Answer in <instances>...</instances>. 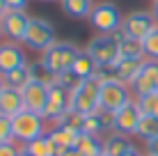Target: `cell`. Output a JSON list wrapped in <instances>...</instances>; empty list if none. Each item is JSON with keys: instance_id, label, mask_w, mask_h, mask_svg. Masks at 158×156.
<instances>
[{"instance_id": "cell-1", "label": "cell", "mask_w": 158, "mask_h": 156, "mask_svg": "<svg viewBox=\"0 0 158 156\" xmlns=\"http://www.w3.org/2000/svg\"><path fill=\"white\" fill-rule=\"evenodd\" d=\"M80 48L73 44V41H55L48 51L41 53V64L53 74V76H62V74L71 71L73 62L78 57Z\"/></svg>"}, {"instance_id": "cell-2", "label": "cell", "mask_w": 158, "mask_h": 156, "mask_svg": "<svg viewBox=\"0 0 158 156\" xmlns=\"http://www.w3.org/2000/svg\"><path fill=\"white\" fill-rule=\"evenodd\" d=\"M12 133H14V140L21 145H28L37 138L46 136V117L39 115V112H32V110H21L16 117H12Z\"/></svg>"}, {"instance_id": "cell-3", "label": "cell", "mask_w": 158, "mask_h": 156, "mask_svg": "<svg viewBox=\"0 0 158 156\" xmlns=\"http://www.w3.org/2000/svg\"><path fill=\"white\" fill-rule=\"evenodd\" d=\"M69 108L80 115H94L101 110V83L96 78L83 80L69 96Z\"/></svg>"}, {"instance_id": "cell-4", "label": "cell", "mask_w": 158, "mask_h": 156, "mask_svg": "<svg viewBox=\"0 0 158 156\" xmlns=\"http://www.w3.org/2000/svg\"><path fill=\"white\" fill-rule=\"evenodd\" d=\"M119 39H122V30L115 35H96L89 39L85 51L94 57V62L99 67H115L122 57L119 53Z\"/></svg>"}, {"instance_id": "cell-5", "label": "cell", "mask_w": 158, "mask_h": 156, "mask_svg": "<svg viewBox=\"0 0 158 156\" xmlns=\"http://www.w3.org/2000/svg\"><path fill=\"white\" fill-rule=\"evenodd\" d=\"M122 23H124V16L119 12V7L110 0L96 2L89 14V25L96 30V35H115L122 30Z\"/></svg>"}, {"instance_id": "cell-6", "label": "cell", "mask_w": 158, "mask_h": 156, "mask_svg": "<svg viewBox=\"0 0 158 156\" xmlns=\"http://www.w3.org/2000/svg\"><path fill=\"white\" fill-rule=\"evenodd\" d=\"M128 103H133V90H131V85L122 83L117 78L101 83V110L115 115L122 108H126Z\"/></svg>"}, {"instance_id": "cell-7", "label": "cell", "mask_w": 158, "mask_h": 156, "mask_svg": "<svg viewBox=\"0 0 158 156\" xmlns=\"http://www.w3.org/2000/svg\"><path fill=\"white\" fill-rule=\"evenodd\" d=\"M55 25L51 21L41 19V16H32L30 19V25H28V32H25V39L23 44L32 48V51H48L53 44H55Z\"/></svg>"}, {"instance_id": "cell-8", "label": "cell", "mask_w": 158, "mask_h": 156, "mask_svg": "<svg viewBox=\"0 0 158 156\" xmlns=\"http://www.w3.org/2000/svg\"><path fill=\"white\" fill-rule=\"evenodd\" d=\"M156 19L151 12H147V9H133L131 14L124 16V23H122V32L126 37H133V39H147L149 37V32L156 28Z\"/></svg>"}, {"instance_id": "cell-9", "label": "cell", "mask_w": 158, "mask_h": 156, "mask_svg": "<svg viewBox=\"0 0 158 156\" xmlns=\"http://www.w3.org/2000/svg\"><path fill=\"white\" fill-rule=\"evenodd\" d=\"M30 19L28 12H12L9 9L7 14L2 16V35L7 37V41H16V44H23L25 39V32H28V25H30Z\"/></svg>"}, {"instance_id": "cell-10", "label": "cell", "mask_w": 158, "mask_h": 156, "mask_svg": "<svg viewBox=\"0 0 158 156\" xmlns=\"http://www.w3.org/2000/svg\"><path fill=\"white\" fill-rule=\"evenodd\" d=\"M69 92L67 87H62L60 83L51 85V90H48V103H46V110H44V117H46V122H60V117L64 115V112L69 110Z\"/></svg>"}, {"instance_id": "cell-11", "label": "cell", "mask_w": 158, "mask_h": 156, "mask_svg": "<svg viewBox=\"0 0 158 156\" xmlns=\"http://www.w3.org/2000/svg\"><path fill=\"white\" fill-rule=\"evenodd\" d=\"M28 64L25 51L16 41H0V74L7 76L14 69H21Z\"/></svg>"}, {"instance_id": "cell-12", "label": "cell", "mask_w": 158, "mask_h": 156, "mask_svg": "<svg viewBox=\"0 0 158 156\" xmlns=\"http://www.w3.org/2000/svg\"><path fill=\"white\" fill-rule=\"evenodd\" d=\"M142 120V112H140L138 103H128L126 108H122L119 112H115V120H112V131L122 133V136H138V124Z\"/></svg>"}, {"instance_id": "cell-13", "label": "cell", "mask_w": 158, "mask_h": 156, "mask_svg": "<svg viewBox=\"0 0 158 156\" xmlns=\"http://www.w3.org/2000/svg\"><path fill=\"white\" fill-rule=\"evenodd\" d=\"M48 90H51V85L41 83V80H32V83H28L23 90H21V92H23L25 108L32 110V112H39V115H44L46 103H48Z\"/></svg>"}, {"instance_id": "cell-14", "label": "cell", "mask_w": 158, "mask_h": 156, "mask_svg": "<svg viewBox=\"0 0 158 156\" xmlns=\"http://www.w3.org/2000/svg\"><path fill=\"white\" fill-rule=\"evenodd\" d=\"M131 90H133L135 99L149 92H158V62L156 60H144L142 71H140L138 80L131 85Z\"/></svg>"}, {"instance_id": "cell-15", "label": "cell", "mask_w": 158, "mask_h": 156, "mask_svg": "<svg viewBox=\"0 0 158 156\" xmlns=\"http://www.w3.org/2000/svg\"><path fill=\"white\" fill-rule=\"evenodd\" d=\"M142 64H144L142 57H119V62L112 67L115 78L122 80V83H126V85H133L135 80H138L140 71H142Z\"/></svg>"}, {"instance_id": "cell-16", "label": "cell", "mask_w": 158, "mask_h": 156, "mask_svg": "<svg viewBox=\"0 0 158 156\" xmlns=\"http://www.w3.org/2000/svg\"><path fill=\"white\" fill-rule=\"evenodd\" d=\"M21 110H25V101H23V92L16 87H5L0 94V115L7 117H16Z\"/></svg>"}, {"instance_id": "cell-17", "label": "cell", "mask_w": 158, "mask_h": 156, "mask_svg": "<svg viewBox=\"0 0 158 156\" xmlns=\"http://www.w3.org/2000/svg\"><path fill=\"white\" fill-rule=\"evenodd\" d=\"M131 149H133V145H131L128 136L110 131L106 138H103V154L106 156H124L126 152H131Z\"/></svg>"}, {"instance_id": "cell-18", "label": "cell", "mask_w": 158, "mask_h": 156, "mask_svg": "<svg viewBox=\"0 0 158 156\" xmlns=\"http://www.w3.org/2000/svg\"><path fill=\"white\" fill-rule=\"evenodd\" d=\"M23 149L30 156H60L62 154V149L55 145V140H53L48 133L41 136V138H37V140H32V142H28V145H23Z\"/></svg>"}, {"instance_id": "cell-19", "label": "cell", "mask_w": 158, "mask_h": 156, "mask_svg": "<svg viewBox=\"0 0 158 156\" xmlns=\"http://www.w3.org/2000/svg\"><path fill=\"white\" fill-rule=\"evenodd\" d=\"M71 71H73L80 80H89V78H96L99 64L94 62V57H92L87 51H80L78 57H76V62H73V69H71Z\"/></svg>"}, {"instance_id": "cell-20", "label": "cell", "mask_w": 158, "mask_h": 156, "mask_svg": "<svg viewBox=\"0 0 158 156\" xmlns=\"http://www.w3.org/2000/svg\"><path fill=\"white\" fill-rule=\"evenodd\" d=\"M48 136L55 140V145L60 149H73L76 142H78V131H73V129L69 126H62V124H53V129L48 131Z\"/></svg>"}, {"instance_id": "cell-21", "label": "cell", "mask_w": 158, "mask_h": 156, "mask_svg": "<svg viewBox=\"0 0 158 156\" xmlns=\"http://www.w3.org/2000/svg\"><path fill=\"white\" fill-rule=\"evenodd\" d=\"M76 149L83 156H103V138L89 136V133H80L78 142H76Z\"/></svg>"}, {"instance_id": "cell-22", "label": "cell", "mask_w": 158, "mask_h": 156, "mask_svg": "<svg viewBox=\"0 0 158 156\" xmlns=\"http://www.w3.org/2000/svg\"><path fill=\"white\" fill-rule=\"evenodd\" d=\"M62 2V12L71 19H89L94 2L92 0H60Z\"/></svg>"}, {"instance_id": "cell-23", "label": "cell", "mask_w": 158, "mask_h": 156, "mask_svg": "<svg viewBox=\"0 0 158 156\" xmlns=\"http://www.w3.org/2000/svg\"><path fill=\"white\" fill-rule=\"evenodd\" d=\"M32 64H25V67L21 69H14L12 74H7L5 76V85L7 87H16V90H23L28 83H32Z\"/></svg>"}, {"instance_id": "cell-24", "label": "cell", "mask_w": 158, "mask_h": 156, "mask_svg": "<svg viewBox=\"0 0 158 156\" xmlns=\"http://www.w3.org/2000/svg\"><path fill=\"white\" fill-rule=\"evenodd\" d=\"M119 53H122V57H144V48H142V41L140 39H133V37H126L122 32V39H119Z\"/></svg>"}, {"instance_id": "cell-25", "label": "cell", "mask_w": 158, "mask_h": 156, "mask_svg": "<svg viewBox=\"0 0 158 156\" xmlns=\"http://www.w3.org/2000/svg\"><path fill=\"white\" fill-rule=\"evenodd\" d=\"M138 138H142L144 142L156 140L158 138V117L142 115V120H140V124H138Z\"/></svg>"}, {"instance_id": "cell-26", "label": "cell", "mask_w": 158, "mask_h": 156, "mask_svg": "<svg viewBox=\"0 0 158 156\" xmlns=\"http://www.w3.org/2000/svg\"><path fill=\"white\" fill-rule=\"evenodd\" d=\"M103 131H108L106 124H103V117H101V110L94 112V115H85L83 120V131L80 133H89V136H101Z\"/></svg>"}, {"instance_id": "cell-27", "label": "cell", "mask_w": 158, "mask_h": 156, "mask_svg": "<svg viewBox=\"0 0 158 156\" xmlns=\"http://www.w3.org/2000/svg\"><path fill=\"white\" fill-rule=\"evenodd\" d=\"M135 103H138V108H140L142 115H154V117H158V92H149V94H144V96H138Z\"/></svg>"}, {"instance_id": "cell-28", "label": "cell", "mask_w": 158, "mask_h": 156, "mask_svg": "<svg viewBox=\"0 0 158 156\" xmlns=\"http://www.w3.org/2000/svg\"><path fill=\"white\" fill-rule=\"evenodd\" d=\"M142 48H144V57L147 60H156L158 62V25L149 32L147 39H142Z\"/></svg>"}, {"instance_id": "cell-29", "label": "cell", "mask_w": 158, "mask_h": 156, "mask_svg": "<svg viewBox=\"0 0 158 156\" xmlns=\"http://www.w3.org/2000/svg\"><path fill=\"white\" fill-rule=\"evenodd\" d=\"M57 83L62 85V87H67L69 92H73V90L78 87V85L83 83V80H80L78 76H76L73 71H67V74H62V76H57Z\"/></svg>"}, {"instance_id": "cell-30", "label": "cell", "mask_w": 158, "mask_h": 156, "mask_svg": "<svg viewBox=\"0 0 158 156\" xmlns=\"http://www.w3.org/2000/svg\"><path fill=\"white\" fill-rule=\"evenodd\" d=\"M7 140H14V133H12V117L0 115V142H7Z\"/></svg>"}, {"instance_id": "cell-31", "label": "cell", "mask_w": 158, "mask_h": 156, "mask_svg": "<svg viewBox=\"0 0 158 156\" xmlns=\"http://www.w3.org/2000/svg\"><path fill=\"white\" fill-rule=\"evenodd\" d=\"M19 152H21V145L16 140L0 142V156H19Z\"/></svg>"}, {"instance_id": "cell-32", "label": "cell", "mask_w": 158, "mask_h": 156, "mask_svg": "<svg viewBox=\"0 0 158 156\" xmlns=\"http://www.w3.org/2000/svg\"><path fill=\"white\" fill-rule=\"evenodd\" d=\"M5 2H7V7L12 9V12H25L30 0H5Z\"/></svg>"}, {"instance_id": "cell-33", "label": "cell", "mask_w": 158, "mask_h": 156, "mask_svg": "<svg viewBox=\"0 0 158 156\" xmlns=\"http://www.w3.org/2000/svg\"><path fill=\"white\" fill-rule=\"evenodd\" d=\"M147 152H149L151 156H158V138H156V140H149V142H147Z\"/></svg>"}, {"instance_id": "cell-34", "label": "cell", "mask_w": 158, "mask_h": 156, "mask_svg": "<svg viewBox=\"0 0 158 156\" xmlns=\"http://www.w3.org/2000/svg\"><path fill=\"white\" fill-rule=\"evenodd\" d=\"M60 156H83V154L73 147V149H62V154H60Z\"/></svg>"}, {"instance_id": "cell-35", "label": "cell", "mask_w": 158, "mask_h": 156, "mask_svg": "<svg viewBox=\"0 0 158 156\" xmlns=\"http://www.w3.org/2000/svg\"><path fill=\"white\" fill-rule=\"evenodd\" d=\"M9 12V7H7V2H5V0H0V21H2V16Z\"/></svg>"}, {"instance_id": "cell-36", "label": "cell", "mask_w": 158, "mask_h": 156, "mask_svg": "<svg viewBox=\"0 0 158 156\" xmlns=\"http://www.w3.org/2000/svg\"><path fill=\"white\" fill-rule=\"evenodd\" d=\"M124 156H144L142 152H140V149L138 147H133V149H131V152H126V154H124Z\"/></svg>"}, {"instance_id": "cell-37", "label": "cell", "mask_w": 158, "mask_h": 156, "mask_svg": "<svg viewBox=\"0 0 158 156\" xmlns=\"http://www.w3.org/2000/svg\"><path fill=\"white\" fill-rule=\"evenodd\" d=\"M151 14H154L156 23H158V0H154V7H151Z\"/></svg>"}, {"instance_id": "cell-38", "label": "cell", "mask_w": 158, "mask_h": 156, "mask_svg": "<svg viewBox=\"0 0 158 156\" xmlns=\"http://www.w3.org/2000/svg\"><path fill=\"white\" fill-rule=\"evenodd\" d=\"M5 87H7V85H5V76L0 74V94H2V90H5Z\"/></svg>"}, {"instance_id": "cell-39", "label": "cell", "mask_w": 158, "mask_h": 156, "mask_svg": "<svg viewBox=\"0 0 158 156\" xmlns=\"http://www.w3.org/2000/svg\"><path fill=\"white\" fill-rule=\"evenodd\" d=\"M19 156H30V154H28V152L23 149V145H21V152H19Z\"/></svg>"}, {"instance_id": "cell-40", "label": "cell", "mask_w": 158, "mask_h": 156, "mask_svg": "<svg viewBox=\"0 0 158 156\" xmlns=\"http://www.w3.org/2000/svg\"><path fill=\"white\" fill-rule=\"evenodd\" d=\"M2 37H5V35H2V23H0V39H2Z\"/></svg>"}, {"instance_id": "cell-41", "label": "cell", "mask_w": 158, "mask_h": 156, "mask_svg": "<svg viewBox=\"0 0 158 156\" xmlns=\"http://www.w3.org/2000/svg\"><path fill=\"white\" fill-rule=\"evenodd\" d=\"M41 2H55V0H41Z\"/></svg>"}, {"instance_id": "cell-42", "label": "cell", "mask_w": 158, "mask_h": 156, "mask_svg": "<svg viewBox=\"0 0 158 156\" xmlns=\"http://www.w3.org/2000/svg\"><path fill=\"white\" fill-rule=\"evenodd\" d=\"M147 156H151V154H147Z\"/></svg>"}, {"instance_id": "cell-43", "label": "cell", "mask_w": 158, "mask_h": 156, "mask_svg": "<svg viewBox=\"0 0 158 156\" xmlns=\"http://www.w3.org/2000/svg\"><path fill=\"white\" fill-rule=\"evenodd\" d=\"M103 156H106V154H103Z\"/></svg>"}]
</instances>
